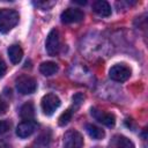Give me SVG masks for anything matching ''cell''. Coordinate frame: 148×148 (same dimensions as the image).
Here are the masks:
<instances>
[{
    "label": "cell",
    "instance_id": "1",
    "mask_svg": "<svg viewBox=\"0 0 148 148\" xmlns=\"http://www.w3.org/2000/svg\"><path fill=\"white\" fill-rule=\"evenodd\" d=\"M18 22V13L14 9H0V32L6 34L12 30Z\"/></svg>",
    "mask_w": 148,
    "mask_h": 148
},
{
    "label": "cell",
    "instance_id": "2",
    "mask_svg": "<svg viewBox=\"0 0 148 148\" xmlns=\"http://www.w3.org/2000/svg\"><path fill=\"white\" fill-rule=\"evenodd\" d=\"M16 89L22 95H29L36 91L37 82L29 75H22L16 80Z\"/></svg>",
    "mask_w": 148,
    "mask_h": 148
},
{
    "label": "cell",
    "instance_id": "3",
    "mask_svg": "<svg viewBox=\"0 0 148 148\" xmlns=\"http://www.w3.org/2000/svg\"><path fill=\"white\" fill-rule=\"evenodd\" d=\"M45 49L49 56L56 57L60 51V35L57 29H52L46 38Z\"/></svg>",
    "mask_w": 148,
    "mask_h": 148
},
{
    "label": "cell",
    "instance_id": "4",
    "mask_svg": "<svg viewBox=\"0 0 148 148\" xmlns=\"http://www.w3.org/2000/svg\"><path fill=\"white\" fill-rule=\"evenodd\" d=\"M60 98L54 94H46L42 98V110L46 116H52L54 111L60 106Z\"/></svg>",
    "mask_w": 148,
    "mask_h": 148
},
{
    "label": "cell",
    "instance_id": "5",
    "mask_svg": "<svg viewBox=\"0 0 148 148\" xmlns=\"http://www.w3.org/2000/svg\"><path fill=\"white\" fill-rule=\"evenodd\" d=\"M109 76L117 82H124L130 79L131 76V69L123 64H117L112 66L109 71Z\"/></svg>",
    "mask_w": 148,
    "mask_h": 148
},
{
    "label": "cell",
    "instance_id": "6",
    "mask_svg": "<svg viewBox=\"0 0 148 148\" xmlns=\"http://www.w3.org/2000/svg\"><path fill=\"white\" fill-rule=\"evenodd\" d=\"M83 146V136L80 132L75 130L67 131L64 135V147L65 148H81Z\"/></svg>",
    "mask_w": 148,
    "mask_h": 148
},
{
    "label": "cell",
    "instance_id": "7",
    "mask_svg": "<svg viewBox=\"0 0 148 148\" xmlns=\"http://www.w3.org/2000/svg\"><path fill=\"white\" fill-rule=\"evenodd\" d=\"M84 14L81 9L79 8H67L61 13V22L65 24H69V23H79L83 20Z\"/></svg>",
    "mask_w": 148,
    "mask_h": 148
},
{
    "label": "cell",
    "instance_id": "8",
    "mask_svg": "<svg viewBox=\"0 0 148 148\" xmlns=\"http://www.w3.org/2000/svg\"><path fill=\"white\" fill-rule=\"evenodd\" d=\"M90 113L92 116V118H95L98 123L108 126V127H112L116 123V118L113 114L109 113V112H105V111H102L97 108H91L90 109Z\"/></svg>",
    "mask_w": 148,
    "mask_h": 148
},
{
    "label": "cell",
    "instance_id": "9",
    "mask_svg": "<svg viewBox=\"0 0 148 148\" xmlns=\"http://www.w3.org/2000/svg\"><path fill=\"white\" fill-rule=\"evenodd\" d=\"M37 123L34 120H24L22 123H20L16 127V134L18 138L21 139H25L28 136H30L36 130H37Z\"/></svg>",
    "mask_w": 148,
    "mask_h": 148
},
{
    "label": "cell",
    "instance_id": "10",
    "mask_svg": "<svg viewBox=\"0 0 148 148\" xmlns=\"http://www.w3.org/2000/svg\"><path fill=\"white\" fill-rule=\"evenodd\" d=\"M92 9L99 16L108 17V16L111 15V6L109 5L108 1H104V0H97V1H95L92 3Z\"/></svg>",
    "mask_w": 148,
    "mask_h": 148
},
{
    "label": "cell",
    "instance_id": "11",
    "mask_svg": "<svg viewBox=\"0 0 148 148\" xmlns=\"http://www.w3.org/2000/svg\"><path fill=\"white\" fill-rule=\"evenodd\" d=\"M111 148H135V147L128 138L124 135H116L111 141Z\"/></svg>",
    "mask_w": 148,
    "mask_h": 148
},
{
    "label": "cell",
    "instance_id": "12",
    "mask_svg": "<svg viewBox=\"0 0 148 148\" xmlns=\"http://www.w3.org/2000/svg\"><path fill=\"white\" fill-rule=\"evenodd\" d=\"M8 57H9V59H10L12 64H14V65L18 64V62L21 61L22 57H23V51H22L21 46L17 45V44L10 45V46L8 47Z\"/></svg>",
    "mask_w": 148,
    "mask_h": 148
},
{
    "label": "cell",
    "instance_id": "13",
    "mask_svg": "<svg viewBox=\"0 0 148 148\" xmlns=\"http://www.w3.org/2000/svg\"><path fill=\"white\" fill-rule=\"evenodd\" d=\"M35 116V108L31 102L24 103L20 109V117L23 120H32Z\"/></svg>",
    "mask_w": 148,
    "mask_h": 148
},
{
    "label": "cell",
    "instance_id": "14",
    "mask_svg": "<svg viewBox=\"0 0 148 148\" xmlns=\"http://www.w3.org/2000/svg\"><path fill=\"white\" fill-rule=\"evenodd\" d=\"M58 69H59L58 65L56 62H53V61H44L39 66L40 73L43 75H45V76H51V75L56 74L58 72Z\"/></svg>",
    "mask_w": 148,
    "mask_h": 148
},
{
    "label": "cell",
    "instance_id": "15",
    "mask_svg": "<svg viewBox=\"0 0 148 148\" xmlns=\"http://www.w3.org/2000/svg\"><path fill=\"white\" fill-rule=\"evenodd\" d=\"M86 130H87L88 134L95 140H101L105 135V133H104V131L102 128H99V127H97L96 125H92V124H87L86 125Z\"/></svg>",
    "mask_w": 148,
    "mask_h": 148
},
{
    "label": "cell",
    "instance_id": "16",
    "mask_svg": "<svg viewBox=\"0 0 148 148\" xmlns=\"http://www.w3.org/2000/svg\"><path fill=\"white\" fill-rule=\"evenodd\" d=\"M73 113H74V111H73L72 109H67L65 112H62L61 116L59 117V121H58L59 125H60V126H65V125H67V124L69 123V120L72 119Z\"/></svg>",
    "mask_w": 148,
    "mask_h": 148
},
{
    "label": "cell",
    "instance_id": "17",
    "mask_svg": "<svg viewBox=\"0 0 148 148\" xmlns=\"http://www.w3.org/2000/svg\"><path fill=\"white\" fill-rule=\"evenodd\" d=\"M83 99H84L83 94H81V92L75 94V95L72 97V101H73V108H71V109L75 112V110H76V109H79V108H80V105L83 103Z\"/></svg>",
    "mask_w": 148,
    "mask_h": 148
},
{
    "label": "cell",
    "instance_id": "18",
    "mask_svg": "<svg viewBox=\"0 0 148 148\" xmlns=\"http://www.w3.org/2000/svg\"><path fill=\"white\" fill-rule=\"evenodd\" d=\"M10 127V124L7 120H0V134L7 132Z\"/></svg>",
    "mask_w": 148,
    "mask_h": 148
},
{
    "label": "cell",
    "instance_id": "19",
    "mask_svg": "<svg viewBox=\"0 0 148 148\" xmlns=\"http://www.w3.org/2000/svg\"><path fill=\"white\" fill-rule=\"evenodd\" d=\"M6 71H7L6 62L3 61V59H2V58H1V56H0V77H2V76L5 75Z\"/></svg>",
    "mask_w": 148,
    "mask_h": 148
},
{
    "label": "cell",
    "instance_id": "20",
    "mask_svg": "<svg viewBox=\"0 0 148 148\" xmlns=\"http://www.w3.org/2000/svg\"><path fill=\"white\" fill-rule=\"evenodd\" d=\"M7 109H8V105H7V103L0 97V114H5L6 113V111H7Z\"/></svg>",
    "mask_w": 148,
    "mask_h": 148
},
{
    "label": "cell",
    "instance_id": "21",
    "mask_svg": "<svg viewBox=\"0 0 148 148\" xmlns=\"http://www.w3.org/2000/svg\"><path fill=\"white\" fill-rule=\"evenodd\" d=\"M52 5H54V2H36V6H39V7H42V6H44V9L45 8H47V7H51Z\"/></svg>",
    "mask_w": 148,
    "mask_h": 148
},
{
    "label": "cell",
    "instance_id": "22",
    "mask_svg": "<svg viewBox=\"0 0 148 148\" xmlns=\"http://www.w3.org/2000/svg\"><path fill=\"white\" fill-rule=\"evenodd\" d=\"M0 148H12L8 143H6V142H3V141H0Z\"/></svg>",
    "mask_w": 148,
    "mask_h": 148
},
{
    "label": "cell",
    "instance_id": "23",
    "mask_svg": "<svg viewBox=\"0 0 148 148\" xmlns=\"http://www.w3.org/2000/svg\"><path fill=\"white\" fill-rule=\"evenodd\" d=\"M73 2H75V3H80V5H86L87 1H73Z\"/></svg>",
    "mask_w": 148,
    "mask_h": 148
}]
</instances>
